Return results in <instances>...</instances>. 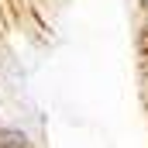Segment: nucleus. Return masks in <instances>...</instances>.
<instances>
[{
  "instance_id": "nucleus-1",
  "label": "nucleus",
  "mask_w": 148,
  "mask_h": 148,
  "mask_svg": "<svg viewBox=\"0 0 148 148\" xmlns=\"http://www.w3.org/2000/svg\"><path fill=\"white\" fill-rule=\"evenodd\" d=\"M0 148H31L24 131H10V127H0Z\"/></svg>"
}]
</instances>
